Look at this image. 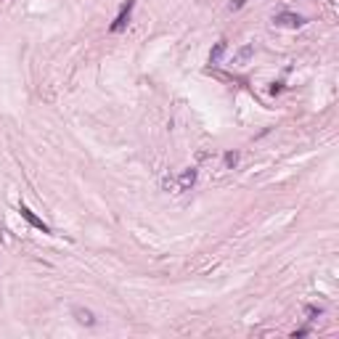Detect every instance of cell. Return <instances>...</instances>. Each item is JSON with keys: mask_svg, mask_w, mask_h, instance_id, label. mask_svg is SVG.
Listing matches in <instances>:
<instances>
[{"mask_svg": "<svg viewBox=\"0 0 339 339\" xmlns=\"http://www.w3.org/2000/svg\"><path fill=\"white\" fill-rule=\"evenodd\" d=\"M281 90H284V83H273V85H271V96H278Z\"/></svg>", "mask_w": 339, "mask_h": 339, "instance_id": "11", "label": "cell"}, {"mask_svg": "<svg viewBox=\"0 0 339 339\" xmlns=\"http://www.w3.org/2000/svg\"><path fill=\"white\" fill-rule=\"evenodd\" d=\"M244 3H247V0H231L228 8H231V11H239V8H244Z\"/></svg>", "mask_w": 339, "mask_h": 339, "instance_id": "10", "label": "cell"}, {"mask_svg": "<svg viewBox=\"0 0 339 339\" xmlns=\"http://www.w3.org/2000/svg\"><path fill=\"white\" fill-rule=\"evenodd\" d=\"M19 212H21V217H24L32 228H37V231H43V233H53V231H51V225H48V223H43V220H40L37 215H34L27 204H19Z\"/></svg>", "mask_w": 339, "mask_h": 339, "instance_id": "3", "label": "cell"}, {"mask_svg": "<svg viewBox=\"0 0 339 339\" xmlns=\"http://www.w3.org/2000/svg\"><path fill=\"white\" fill-rule=\"evenodd\" d=\"M305 334H310V329H299V331H294V334H291V336H294V339H297V336H305Z\"/></svg>", "mask_w": 339, "mask_h": 339, "instance_id": "12", "label": "cell"}, {"mask_svg": "<svg viewBox=\"0 0 339 339\" xmlns=\"http://www.w3.org/2000/svg\"><path fill=\"white\" fill-rule=\"evenodd\" d=\"M252 53H254V48H252V45H247V48H241V51H239V58H236V61H247Z\"/></svg>", "mask_w": 339, "mask_h": 339, "instance_id": "9", "label": "cell"}, {"mask_svg": "<svg viewBox=\"0 0 339 339\" xmlns=\"http://www.w3.org/2000/svg\"><path fill=\"white\" fill-rule=\"evenodd\" d=\"M133 8H135V0H125V3L120 6V14H117L114 21L109 24V32H111V34L127 29V24H130V16H133Z\"/></svg>", "mask_w": 339, "mask_h": 339, "instance_id": "1", "label": "cell"}, {"mask_svg": "<svg viewBox=\"0 0 339 339\" xmlns=\"http://www.w3.org/2000/svg\"><path fill=\"white\" fill-rule=\"evenodd\" d=\"M228 51V43L225 40H220V43H215V48L212 51H209V64H220V58H223V53Z\"/></svg>", "mask_w": 339, "mask_h": 339, "instance_id": "6", "label": "cell"}, {"mask_svg": "<svg viewBox=\"0 0 339 339\" xmlns=\"http://www.w3.org/2000/svg\"><path fill=\"white\" fill-rule=\"evenodd\" d=\"M273 24L276 27H286V29H299V27L308 24V19L299 16V14H291V11H281V14L273 16Z\"/></svg>", "mask_w": 339, "mask_h": 339, "instance_id": "2", "label": "cell"}, {"mask_svg": "<svg viewBox=\"0 0 339 339\" xmlns=\"http://www.w3.org/2000/svg\"><path fill=\"white\" fill-rule=\"evenodd\" d=\"M305 313H308V321H315V318H318V315L323 313V308H321V305H308Z\"/></svg>", "mask_w": 339, "mask_h": 339, "instance_id": "8", "label": "cell"}, {"mask_svg": "<svg viewBox=\"0 0 339 339\" xmlns=\"http://www.w3.org/2000/svg\"><path fill=\"white\" fill-rule=\"evenodd\" d=\"M72 315L77 318V323H83V326H96L98 323V318H96V313L93 310H88V308H72Z\"/></svg>", "mask_w": 339, "mask_h": 339, "instance_id": "4", "label": "cell"}, {"mask_svg": "<svg viewBox=\"0 0 339 339\" xmlns=\"http://www.w3.org/2000/svg\"><path fill=\"white\" fill-rule=\"evenodd\" d=\"M194 183H196V170H194V167L183 170V172H180V178H178V191H189V189H194Z\"/></svg>", "mask_w": 339, "mask_h": 339, "instance_id": "5", "label": "cell"}, {"mask_svg": "<svg viewBox=\"0 0 339 339\" xmlns=\"http://www.w3.org/2000/svg\"><path fill=\"white\" fill-rule=\"evenodd\" d=\"M223 165H225L228 170H236V165H239V151H225Z\"/></svg>", "mask_w": 339, "mask_h": 339, "instance_id": "7", "label": "cell"}]
</instances>
